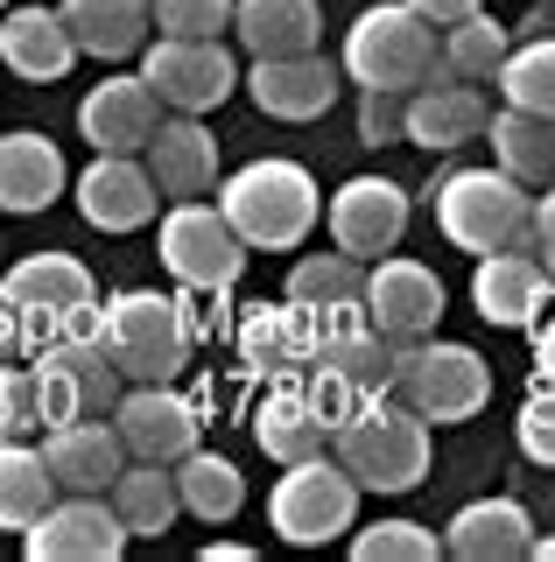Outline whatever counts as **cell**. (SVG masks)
<instances>
[{
    "instance_id": "29",
    "label": "cell",
    "mask_w": 555,
    "mask_h": 562,
    "mask_svg": "<svg viewBox=\"0 0 555 562\" xmlns=\"http://www.w3.org/2000/svg\"><path fill=\"white\" fill-rule=\"evenodd\" d=\"M57 8L71 22L78 49L99 64H120V57H141L148 49V29H155L148 0H57Z\"/></svg>"
},
{
    "instance_id": "10",
    "label": "cell",
    "mask_w": 555,
    "mask_h": 562,
    "mask_svg": "<svg viewBox=\"0 0 555 562\" xmlns=\"http://www.w3.org/2000/svg\"><path fill=\"white\" fill-rule=\"evenodd\" d=\"M120 394H127V373L113 366L106 338H57L36 351V401H43V429H64V422H92L113 415Z\"/></svg>"
},
{
    "instance_id": "46",
    "label": "cell",
    "mask_w": 555,
    "mask_h": 562,
    "mask_svg": "<svg viewBox=\"0 0 555 562\" xmlns=\"http://www.w3.org/2000/svg\"><path fill=\"white\" fill-rule=\"evenodd\" d=\"M534 239H542V268L555 274V183L534 198Z\"/></svg>"
},
{
    "instance_id": "17",
    "label": "cell",
    "mask_w": 555,
    "mask_h": 562,
    "mask_svg": "<svg viewBox=\"0 0 555 562\" xmlns=\"http://www.w3.org/2000/svg\"><path fill=\"white\" fill-rule=\"evenodd\" d=\"M338 85H344V64L317 57V49H303V57H253V70H247L253 105L268 120H288V127L331 113V105H338Z\"/></svg>"
},
{
    "instance_id": "26",
    "label": "cell",
    "mask_w": 555,
    "mask_h": 562,
    "mask_svg": "<svg viewBox=\"0 0 555 562\" xmlns=\"http://www.w3.org/2000/svg\"><path fill=\"white\" fill-rule=\"evenodd\" d=\"M443 549L464 562H513V555H534V520L520 499H472L450 514Z\"/></svg>"
},
{
    "instance_id": "37",
    "label": "cell",
    "mask_w": 555,
    "mask_h": 562,
    "mask_svg": "<svg viewBox=\"0 0 555 562\" xmlns=\"http://www.w3.org/2000/svg\"><path fill=\"white\" fill-rule=\"evenodd\" d=\"M507 29H499L492 22V14H464V22L457 29H443V70H457V78H499V64H507Z\"/></svg>"
},
{
    "instance_id": "2",
    "label": "cell",
    "mask_w": 555,
    "mask_h": 562,
    "mask_svg": "<svg viewBox=\"0 0 555 562\" xmlns=\"http://www.w3.org/2000/svg\"><path fill=\"white\" fill-rule=\"evenodd\" d=\"M429 429H437V422H422L401 394H394V401L373 394L366 408L331 436V450H338V464L352 471L366 492H415L429 479V457H437Z\"/></svg>"
},
{
    "instance_id": "49",
    "label": "cell",
    "mask_w": 555,
    "mask_h": 562,
    "mask_svg": "<svg viewBox=\"0 0 555 562\" xmlns=\"http://www.w3.org/2000/svg\"><path fill=\"white\" fill-rule=\"evenodd\" d=\"M534 555H542V562H555V535H534Z\"/></svg>"
},
{
    "instance_id": "13",
    "label": "cell",
    "mask_w": 555,
    "mask_h": 562,
    "mask_svg": "<svg viewBox=\"0 0 555 562\" xmlns=\"http://www.w3.org/2000/svg\"><path fill=\"white\" fill-rule=\"evenodd\" d=\"M113 429L127 443V457H141V464H183L197 450V401L177 394L169 380H127Z\"/></svg>"
},
{
    "instance_id": "50",
    "label": "cell",
    "mask_w": 555,
    "mask_h": 562,
    "mask_svg": "<svg viewBox=\"0 0 555 562\" xmlns=\"http://www.w3.org/2000/svg\"><path fill=\"white\" fill-rule=\"evenodd\" d=\"M0 8H8V0H0Z\"/></svg>"
},
{
    "instance_id": "12",
    "label": "cell",
    "mask_w": 555,
    "mask_h": 562,
    "mask_svg": "<svg viewBox=\"0 0 555 562\" xmlns=\"http://www.w3.org/2000/svg\"><path fill=\"white\" fill-rule=\"evenodd\" d=\"M127 549V520L106 492H71V499H49L43 520L22 535L29 562H120Z\"/></svg>"
},
{
    "instance_id": "18",
    "label": "cell",
    "mask_w": 555,
    "mask_h": 562,
    "mask_svg": "<svg viewBox=\"0 0 555 562\" xmlns=\"http://www.w3.org/2000/svg\"><path fill=\"white\" fill-rule=\"evenodd\" d=\"M155 127H162V92L148 78H99L78 99V134L92 140V155H141Z\"/></svg>"
},
{
    "instance_id": "23",
    "label": "cell",
    "mask_w": 555,
    "mask_h": 562,
    "mask_svg": "<svg viewBox=\"0 0 555 562\" xmlns=\"http://www.w3.org/2000/svg\"><path fill=\"white\" fill-rule=\"evenodd\" d=\"M84 57L64 8H8L0 14V64L29 85H57L64 70Z\"/></svg>"
},
{
    "instance_id": "19",
    "label": "cell",
    "mask_w": 555,
    "mask_h": 562,
    "mask_svg": "<svg viewBox=\"0 0 555 562\" xmlns=\"http://www.w3.org/2000/svg\"><path fill=\"white\" fill-rule=\"evenodd\" d=\"M548 289H555V274L534 254H520V246H507V254H478L472 310L485 316V324H499V330H534L548 316Z\"/></svg>"
},
{
    "instance_id": "5",
    "label": "cell",
    "mask_w": 555,
    "mask_h": 562,
    "mask_svg": "<svg viewBox=\"0 0 555 562\" xmlns=\"http://www.w3.org/2000/svg\"><path fill=\"white\" fill-rule=\"evenodd\" d=\"M0 289L22 303L36 351L57 345V338H99V324H106L92 268H84L78 254H29V260H14V268L0 274Z\"/></svg>"
},
{
    "instance_id": "40",
    "label": "cell",
    "mask_w": 555,
    "mask_h": 562,
    "mask_svg": "<svg viewBox=\"0 0 555 562\" xmlns=\"http://www.w3.org/2000/svg\"><path fill=\"white\" fill-rule=\"evenodd\" d=\"M29 429H43V401H36V366H14V359H0V436H29Z\"/></svg>"
},
{
    "instance_id": "41",
    "label": "cell",
    "mask_w": 555,
    "mask_h": 562,
    "mask_svg": "<svg viewBox=\"0 0 555 562\" xmlns=\"http://www.w3.org/2000/svg\"><path fill=\"white\" fill-rule=\"evenodd\" d=\"M303 386H309V401H317V415L324 422H331V436L344 429V422H352L359 408H366V386H359V380H344L338 373V366H309V373H303Z\"/></svg>"
},
{
    "instance_id": "24",
    "label": "cell",
    "mask_w": 555,
    "mask_h": 562,
    "mask_svg": "<svg viewBox=\"0 0 555 562\" xmlns=\"http://www.w3.org/2000/svg\"><path fill=\"white\" fill-rule=\"evenodd\" d=\"M253 443L268 450L274 464H303V457L331 450V422L317 415V401H309V386L296 373L268 380V394H260V408H253Z\"/></svg>"
},
{
    "instance_id": "20",
    "label": "cell",
    "mask_w": 555,
    "mask_h": 562,
    "mask_svg": "<svg viewBox=\"0 0 555 562\" xmlns=\"http://www.w3.org/2000/svg\"><path fill=\"white\" fill-rule=\"evenodd\" d=\"M78 218L92 225V233H141L155 218V176L148 162H134V155H99V162H84L78 176Z\"/></svg>"
},
{
    "instance_id": "45",
    "label": "cell",
    "mask_w": 555,
    "mask_h": 562,
    "mask_svg": "<svg viewBox=\"0 0 555 562\" xmlns=\"http://www.w3.org/2000/svg\"><path fill=\"white\" fill-rule=\"evenodd\" d=\"M408 8L422 14V22H437V29H457L464 14H478V8H485V0H408Z\"/></svg>"
},
{
    "instance_id": "8",
    "label": "cell",
    "mask_w": 555,
    "mask_h": 562,
    "mask_svg": "<svg viewBox=\"0 0 555 562\" xmlns=\"http://www.w3.org/2000/svg\"><path fill=\"white\" fill-rule=\"evenodd\" d=\"M99 338H106L113 366L127 380H177L190 359V316L155 289H120V295H106Z\"/></svg>"
},
{
    "instance_id": "3",
    "label": "cell",
    "mask_w": 555,
    "mask_h": 562,
    "mask_svg": "<svg viewBox=\"0 0 555 562\" xmlns=\"http://www.w3.org/2000/svg\"><path fill=\"white\" fill-rule=\"evenodd\" d=\"M437 225L464 254H507L534 239V190L507 169H450L437 183Z\"/></svg>"
},
{
    "instance_id": "44",
    "label": "cell",
    "mask_w": 555,
    "mask_h": 562,
    "mask_svg": "<svg viewBox=\"0 0 555 562\" xmlns=\"http://www.w3.org/2000/svg\"><path fill=\"white\" fill-rule=\"evenodd\" d=\"M22 345H36L29 338V316H22V303H14L8 289H0V359H14Z\"/></svg>"
},
{
    "instance_id": "39",
    "label": "cell",
    "mask_w": 555,
    "mask_h": 562,
    "mask_svg": "<svg viewBox=\"0 0 555 562\" xmlns=\"http://www.w3.org/2000/svg\"><path fill=\"white\" fill-rule=\"evenodd\" d=\"M155 35H225L239 0H148Z\"/></svg>"
},
{
    "instance_id": "11",
    "label": "cell",
    "mask_w": 555,
    "mask_h": 562,
    "mask_svg": "<svg viewBox=\"0 0 555 562\" xmlns=\"http://www.w3.org/2000/svg\"><path fill=\"white\" fill-rule=\"evenodd\" d=\"M141 78L162 92L169 113H212L233 99L239 64L233 49H218V35H155V49H141Z\"/></svg>"
},
{
    "instance_id": "22",
    "label": "cell",
    "mask_w": 555,
    "mask_h": 562,
    "mask_svg": "<svg viewBox=\"0 0 555 562\" xmlns=\"http://www.w3.org/2000/svg\"><path fill=\"white\" fill-rule=\"evenodd\" d=\"M43 457L57 471L64 492H113L120 471L134 464L127 443H120L113 415H92V422H64V429H43Z\"/></svg>"
},
{
    "instance_id": "14",
    "label": "cell",
    "mask_w": 555,
    "mask_h": 562,
    "mask_svg": "<svg viewBox=\"0 0 555 562\" xmlns=\"http://www.w3.org/2000/svg\"><path fill=\"white\" fill-rule=\"evenodd\" d=\"M443 281L437 268H422V260H401V254H380L366 260V316L380 330H387L394 345H422L429 330L443 324Z\"/></svg>"
},
{
    "instance_id": "16",
    "label": "cell",
    "mask_w": 555,
    "mask_h": 562,
    "mask_svg": "<svg viewBox=\"0 0 555 562\" xmlns=\"http://www.w3.org/2000/svg\"><path fill=\"white\" fill-rule=\"evenodd\" d=\"M485 127H492V105H485L478 78H457V70H443V57H437V70L408 92V140L429 148V155H450V148H464V140H478Z\"/></svg>"
},
{
    "instance_id": "21",
    "label": "cell",
    "mask_w": 555,
    "mask_h": 562,
    "mask_svg": "<svg viewBox=\"0 0 555 562\" xmlns=\"http://www.w3.org/2000/svg\"><path fill=\"white\" fill-rule=\"evenodd\" d=\"M317 345H324V316H309L303 303H288V295L247 310V324H239V359H247L260 380L309 373V366H317Z\"/></svg>"
},
{
    "instance_id": "25",
    "label": "cell",
    "mask_w": 555,
    "mask_h": 562,
    "mask_svg": "<svg viewBox=\"0 0 555 562\" xmlns=\"http://www.w3.org/2000/svg\"><path fill=\"white\" fill-rule=\"evenodd\" d=\"M141 155H148V176L162 198H204L218 183V140L197 113H169Z\"/></svg>"
},
{
    "instance_id": "48",
    "label": "cell",
    "mask_w": 555,
    "mask_h": 562,
    "mask_svg": "<svg viewBox=\"0 0 555 562\" xmlns=\"http://www.w3.org/2000/svg\"><path fill=\"white\" fill-rule=\"evenodd\" d=\"M204 562H253V549H247V541H212Z\"/></svg>"
},
{
    "instance_id": "9",
    "label": "cell",
    "mask_w": 555,
    "mask_h": 562,
    "mask_svg": "<svg viewBox=\"0 0 555 562\" xmlns=\"http://www.w3.org/2000/svg\"><path fill=\"white\" fill-rule=\"evenodd\" d=\"M394 394H401L422 422L450 429V422H472L485 401H492V366H485L472 345L422 338V345H401V373H394Z\"/></svg>"
},
{
    "instance_id": "1",
    "label": "cell",
    "mask_w": 555,
    "mask_h": 562,
    "mask_svg": "<svg viewBox=\"0 0 555 562\" xmlns=\"http://www.w3.org/2000/svg\"><path fill=\"white\" fill-rule=\"evenodd\" d=\"M218 211L233 218V233L247 239L253 254H288V246H303L309 225L324 218V190L303 162L260 155V162L233 169L218 183Z\"/></svg>"
},
{
    "instance_id": "6",
    "label": "cell",
    "mask_w": 555,
    "mask_h": 562,
    "mask_svg": "<svg viewBox=\"0 0 555 562\" xmlns=\"http://www.w3.org/2000/svg\"><path fill=\"white\" fill-rule=\"evenodd\" d=\"M359 485L338 457H303V464H282V485L268 492V527L288 541V549H324V541L352 535L359 520Z\"/></svg>"
},
{
    "instance_id": "47",
    "label": "cell",
    "mask_w": 555,
    "mask_h": 562,
    "mask_svg": "<svg viewBox=\"0 0 555 562\" xmlns=\"http://www.w3.org/2000/svg\"><path fill=\"white\" fill-rule=\"evenodd\" d=\"M534 373L555 380V316H548V324H534Z\"/></svg>"
},
{
    "instance_id": "34",
    "label": "cell",
    "mask_w": 555,
    "mask_h": 562,
    "mask_svg": "<svg viewBox=\"0 0 555 562\" xmlns=\"http://www.w3.org/2000/svg\"><path fill=\"white\" fill-rule=\"evenodd\" d=\"M177 492H183V514H197L204 527H225L247 506V471L218 450H190L177 464Z\"/></svg>"
},
{
    "instance_id": "4",
    "label": "cell",
    "mask_w": 555,
    "mask_h": 562,
    "mask_svg": "<svg viewBox=\"0 0 555 562\" xmlns=\"http://www.w3.org/2000/svg\"><path fill=\"white\" fill-rule=\"evenodd\" d=\"M437 35L443 29L422 22L408 0H380V8H366L344 29V78H352L359 92H415L443 57Z\"/></svg>"
},
{
    "instance_id": "42",
    "label": "cell",
    "mask_w": 555,
    "mask_h": 562,
    "mask_svg": "<svg viewBox=\"0 0 555 562\" xmlns=\"http://www.w3.org/2000/svg\"><path fill=\"white\" fill-rule=\"evenodd\" d=\"M520 450L555 471V380H542V373H534V394L520 401Z\"/></svg>"
},
{
    "instance_id": "30",
    "label": "cell",
    "mask_w": 555,
    "mask_h": 562,
    "mask_svg": "<svg viewBox=\"0 0 555 562\" xmlns=\"http://www.w3.org/2000/svg\"><path fill=\"white\" fill-rule=\"evenodd\" d=\"M64 198V155L49 134H0V211H49Z\"/></svg>"
},
{
    "instance_id": "7",
    "label": "cell",
    "mask_w": 555,
    "mask_h": 562,
    "mask_svg": "<svg viewBox=\"0 0 555 562\" xmlns=\"http://www.w3.org/2000/svg\"><path fill=\"white\" fill-rule=\"evenodd\" d=\"M247 254L253 246L233 233V218L204 198H177L155 218V260H162V274H177L183 289H204V295L233 289V281L247 274Z\"/></svg>"
},
{
    "instance_id": "15",
    "label": "cell",
    "mask_w": 555,
    "mask_h": 562,
    "mask_svg": "<svg viewBox=\"0 0 555 562\" xmlns=\"http://www.w3.org/2000/svg\"><path fill=\"white\" fill-rule=\"evenodd\" d=\"M324 225H331V246H344V254H359V260H380L408 233V190L394 183V176H352V183L331 190Z\"/></svg>"
},
{
    "instance_id": "31",
    "label": "cell",
    "mask_w": 555,
    "mask_h": 562,
    "mask_svg": "<svg viewBox=\"0 0 555 562\" xmlns=\"http://www.w3.org/2000/svg\"><path fill=\"white\" fill-rule=\"evenodd\" d=\"M288 303H303L309 316H352L366 310V260L331 246V254H303L296 268H288Z\"/></svg>"
},
{
    "instance_id": "27",
    "label": "cell",
    "mask_w": 555,
    "mask_h": 562,
    "mask_svg": "<svg viewBox=\"0 0 555 562\" xmlns=\"http://www.w3.org/2000/svg\"><path fill=\"white\" fill-rule=\"evenodd\" d=\"M317 366H338V373H344V380H359L366 394H394V373H401V345H394L366 310H352V316H331V324H324Z\"/></svg>"
},
{
    "instance_id": "38",
    "label": "cell",
    "mask_w": 555,
    "mask_h": 562,
    "mask_svg": "<svg viewBox=\"0 0 555 562\" xmlns=\"http://www.w3.org/2000/svg\"><path fill=\"white\" fill-rule=\"evenodd\" d=\"M450 555L422 520H373L352 535V562H437Z\"/></svg>"
},
{
    "instance_id": "35",
    "label": "cell",
    "mask_w": 555,
    "mask_h": 562,
    "mask_svg": "<svg viewBox=\"0 0 555 562\" xmlns=\"http://www.w3.org/2000/svg\"><path fill=\"white\" fill-rule=\"evenodd\" d=\"M106 499L120 506V520H127V535H162V527L183 514L177 464H141V457H134V464L120 471V485L106 492Z\"/></svg>"
},
{
    "instance_id": "36",
    "label": "cell",
    "mask_w": 555,
    "mask_h": 562,
    "mask_svg": "<svg viewBox=\"0 0 555 562\" xmlns=\"http://www.w3.org/2000/svg\"><path fill=\"white\" fill-rule=\"evenodd\" d=\"M499 99L520 105V113L555 120V35H534V43L507 49V64H499Z\"/></svg>"
},
{
    "instance_id": "43",
    "label": "cell",
    "mask_w": 555,
    "mask_h": 562,
    "mask_svg": "<svg viewBox=\"0 0 555 562\" xmlns=\"http://www.w3.org/2000/svg\"><path fill=\"white\" fill-rule=\"evenodd\" d=\"M359 140H366V148L408 140V99L401 92H366L359 99Z\"/></svg>"
},
{
    "instance_id": "28",
    "label": "cell",
    "mask_w": 555,
    "mask_h": 562,
    "mask_svg": "<svg viewBox=\"0 0 555 562\" xmlns=\"http://www.w3.org/2000/svg\"><path fill=\"white\" fill-rule=\"evenodd\" d=\"M233 35L253 57H303L324 43V8L317 0H239Z\"/></svg>"
},
{
    "instance_id": "32",
    "label": "cell",
    "mask_w": 555,
    "mask_h": 562,
    "mask_svg": "<svg viewBox=\"0 0 555 562\" xmlns=\"http://www.w3.org/2000/svg\"><path fill=\"white\" fill-rule=\"evenodd\" d=\"M57 492H64V485H57V471H49L43 443L0 436V535H29Z\"/></svg>"
},
{
    "instance_id": "33",
    "label": "cell",
    "mask_w": 555,
    "mask_h": 562,
    "mask_svg": "<svg viewBox=\"0 0 555 562\" xmlns=\"http://www.w3.org/2000/svg\"><path fill=\"white\" fill-rule=\"evenodd\" d=\"M492 162L520 176L528 190H548L555 183V120L548 113H520V105H499L492 113Z\"/></svg>"
}]
</instances>
